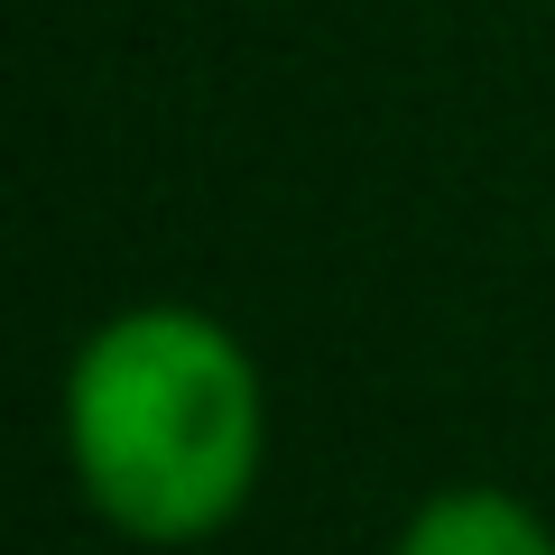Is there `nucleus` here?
I'll use <instances>...</instances> for the list:
<instances>
[{
    "instance_id": "2",
    "label": "nucleus",
    "mask_w": 555,
    "mask_h": 555,
    "mask_svg": "<svg viewBox=\"0 0 555 555\" xmlns=\"http://www.w3.org/2000/svg\"><path fill=\"white\" fill-rule=\"evenodd\" d=\"M398 555H555V528L518 491L463 481V491H436V500H416V509H408Z\"/></svg>"
},
{
    "instance_id": "1",
    "label": "nucleus",
    "mask_w": 555,
    "mask_h": 555,
    "mask_svg": "<svg viewBox=\"0 0 555 555\" xmlns=\"http://www.w3.org/2000/svg\"><path fill=\"white\" fill-rule=\"evenodd\" d=\"M269 454L250 343L204 306H120L65 371V463L130 546H204L241 518Z\"/></svg>"
}]
</instances>
